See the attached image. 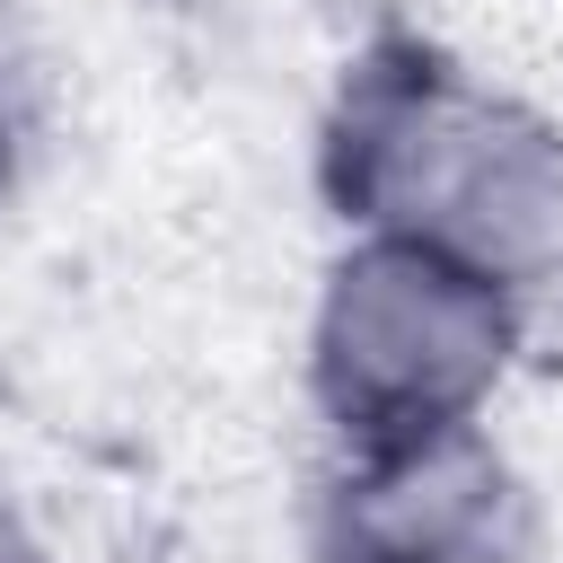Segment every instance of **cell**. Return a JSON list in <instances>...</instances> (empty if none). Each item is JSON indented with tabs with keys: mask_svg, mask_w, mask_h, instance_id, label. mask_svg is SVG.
Returning <instances> with one entry per match:
<instances>
[{
	"mask_svg": "<svg viewBox=\"0 0 563 563\" xmlns=\"http://www.w3.org/2000/svg\"><path fill=\"white\" fill-rule=\"evenodd\" d=\"M325 185L352 229L466 255L519 299L563 273V132L422 44H378L343 79Z\"/></svg>",
	"mask_w": 563,
	"mask_h": 563,
	"instance_id": "obj_1",
	"label": "cell"
},
{
	"mask_svg": "<svg viewBox=\"0 0 563 563\" xmlns=\"http://www.w3.org/2000/svg\"><path fill=\"white\" fill-rule=\"evenodd\" d=\"M519 334L528 299L484 264L440 255L422 238L352 229L308 317V387L317 413L343 431V449L449 431L484 422L493 387L519 361Z\"/></svg>",
	"mask_w": 563,
	"mask_h": 563,
	"instance_id": "obj_2",
	"label": "cell"
},
{
	"mask_svg": "<svg viewBox=\"0 0 563 563\" xmlns=\"http://www.w3.org/2000/svg\"><path fill=\"white\" fill-rule=\"evenodd\" d=\"M334 563H528L537 493L484 422L343 449L325 493Z\"/></svg>",
	"mask_w": 563,
	"mask_h": 563,
	"instance_id": "obj_3",
	"label": "cell"
},
{
	"mask_svg": "<svg viewBox=\"0 0 563 563\" xmlns=\"http://www.w3.org/2000/svg\"><path fill=\"white\" fill-rule=\"evenodd\" d=\"M26 132H35V114H26V70H18L9 44H0V194H9L18 158H26Z\"/></svg>",
	"mask_w": 563,
	"mask_h": 563,
	"instance_id": "obj_4",
	"label": "cell"
},
{
	"mask_svg": "<svg viewBox=\"0 0 563 563\" xmlns=\"http://www.w3.org/2000/svg\"><path fill=\"white\" fill-rule=\"evenodd\" d=\"M0 563H62V554L44 545V528L18 510V493H9V484H0Z\"/></svg>",
	"mask_w": 563,
	"mask_h": 563,
	"instance_id": "obj_5",
	"label": "cell"
}]
</instances>
